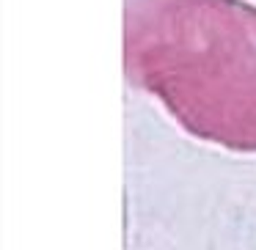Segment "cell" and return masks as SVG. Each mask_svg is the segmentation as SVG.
Wrapping results in <instances>:
<instances>
[{
  "label": "cell",
  "instance_id": "obj_1",
  "mask_svg": "<svg viewBox=\"0 0 256 250\" xmlns=\"http://www.w3.org/2000/svg\"><path fill=\"white\" fill-rule=\"evenodd\" d=\"M124 74L196 140L256 154V6L124 0Z\"/></svg>",
  "mask_w": 256,
  "mask_h": 250
}]
</instances>
